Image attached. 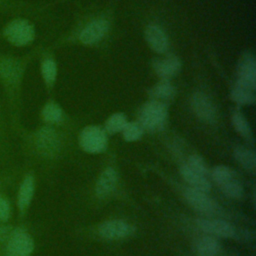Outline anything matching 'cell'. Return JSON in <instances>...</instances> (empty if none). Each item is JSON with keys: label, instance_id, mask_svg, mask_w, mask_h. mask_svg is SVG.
<instances>
[{"label": "cell", "instance_id": "6da1fadb", "mask_svg": "<svg viewBox=\"0 0 256 256\" xmlns=\"http://www.w3.org/2000/svg\"><path fill=\"white\" fill-rule=\"evenodd\" d=\"M28 65L26 56H17L0 49V89L7 105L16 107Z\"/></svg>", "mask_w": 256, "mask_h": 256}, {"label": "cell", "instance_id": "7a4b0ae2", "mask_svg": "<svg viewBox=\"0 0 256 256\" xmlns=\"http://www.w3.org/2000/svg\"><path fill=\"white\" fill-rule=\"evenodd\" d=\"M0 36L8 45L15 48H23L35 40L36 28L29 19L16 16L2 25Z\"/></svg>", "mask_w": 256, "mask_h": 256}, {"label": "cell", "instance_id": "3957f363", "mask_svg": "<svg viewBox=\"0 0 256 256\" xmlns=\"http://www.w3.org/2000/svg\"><path fill=\"white\" fill-rule=\"evenodd\" d=\"M167 118L166 106L158 101L153 100L146 103L139 114L140 126L149 131H157L163 128Z\"/></svg>", "mask_w": 256, "mask_h": 256}, {"label": "cell", "instance_id": "277c9868", "mask_svg": "<svg viewBox=\"0 0 256 256\" xmlns=\"http://www.w3.org/2000/svg\"><path fill=\"white\" fill-rule=\"evenodd\" d=\"M33 143L41 155L51 157L59 150L60 137L53 128L42 127L34 134Z\"/></svg>", "mask_w": 256, "mask_h": 256}, {"label": "cell", "instance_id": "5b68a950", "mask_svg": "<svg viewBox=\"0 0 256 256\" xmlns=\"http://www.w3.org/2000/svg\"><path fill=\"white\" fill-rule=\"evenodd\" d=\"M81 147L89 153L102 152L107 144V138L104 131L96 126L85 127L79 137Z\"/></svg>", "mask_w": 256, "mask_h": 256}, {"label": "cell", "instance_id": "8992f818", "mask_svg": "<svg viewBox=\"0 0 256 256\" xmlns=\"http://www.w3.org/2000/svg\"><path fill=\"white\" fill-rule=\"evenodd\" d=\"M33 247V240L26 232L16 231L8 242L7 252L9 256H30Z\"/></svg>", "mask_w": 256, "mask_h": 256}, {"label": "cell", "instance_id": "52a82bcc", "mask_svg": "<svg viewBox=\"0 0 256 256\" xmlns=\"http://www.w3.org/2000/svg\"><path fill=\"white\" fill-rule=\"evenodd\" d=\"M238 83L255 90L256 86V62L251 54L242 56L238 64Z\"/></svg>", "mask_w": 256, "mask_h": 256}, {"label": "cell", "instance_id": "ba28073f", "mask_svg": "<svg viewBox=\"0 0 256 256\" xmlns=\"http://www.w3.org/2000/svg\"><path fill=\"white\" fill-rule=\"evenodd\" d=\"M187 202L197 211L202 213H213L217 210L216 203L209 198L205 192L195 188H188L184 192Z\"/></svg>", "mask_w": 256, "mask_h": 256}, {"label": "cell", "instance_id": "9c48e42d", "mask_svg": "<svg viewBox=\"0 0 256 256\" xmlns=\"http://www.w3.org/2000/svg\"><path fill=\"white\" fill-rule=\"evenodd\" d=\"M109 24L104 19H97L90 22L80 33V41L84 44H94L100 41L107 33Z\"/></svg>", "mask_w": 256, "mask_h": 256}, {"label": "cell", "instance_id": "30bf717a", "mask_svg": "<svg viewBox=\"0 0 256 256\" xmlns=\"http://www.w3.org/2000/svg\"><path fill=\"white\" fill-rule=\"evenodd\" d=\"M191 106L198 118L212 122L215 119V108L210 99L203 93L197 92L193 94L191 99Z\"/></svg>", "mask_w": 256, "mask_h": 256}, {"label": "cell", "instance_id": "8fae6325", "mask_svg": "<svg viewBox=\"0 0 256 256\" xmlns=\"http://www.w3.org/2000/svg\"><path fill=\"white\" fill-rule=\"evenodd\" d=\"M131 227L123 220L114 219L103 222L99 226V233L106 239H119L130 234Z\"/></svg>", "mask_w": 256, "mask_h": 256}, {"label": "cell", "instance_id": "7c38bea8", "mask_svg": "<svg viewBox=\"0 0 256 256\" xmlns=\"http://www.w3.org/2000/svg\"><path fill=\"white\" fill-rule=\"evenodd\" d=\"M197 225L205 232L221 236V237H233L235 235L234 227L223 220L219 219H197Z\"/></svg>", "mask_w": 256, "mask_h": 256}, {"label": "cell", "instance_id": "4fadbf2b", "mask_svg": "<svg viewBox=\"0 0 256 256\" xmlns=\"http://www.w3.org/2000/svg\"><path fill=\"white\" fill-rule=\"evenodd\" d=\"M145 38L149 46L158 53H164L168 47V40L164 31L157 25H148L145 29Z\"/></svg>", "mask_w": 256, "mask_h": 256}, {"label": "cell", "instance_id": "5bb4252c", "mask_svg": "<svg viewBox=\"0 0 256 256\" xmlns=\"http://www.w3.org/2000/svg\"><path fill=\"white\" fill-rule=\"evenodd\" d=\"M153 67L156 74L160 78H162L163 80H168L179 72L181 68V63L177 57L167 56L166 58L156 60L153 63Z\"/></svg>", "mask_w": 256, "mask_h": 256}, {"label": "cell", "instance_id": "9a60e30c", "mask_svg": "<svg viewBox=\"0 0 256 256\" xmlns=\"http://www.w3.org/2000/svg\"><path fill=\"white\" fill-rule=\"evenodd\" d=\"M117 184V173L113 168H107L100 175L96 183V194L99 197H106L112 193Z\"/></svg>", "mask_w": 256, "mask_h": 256}, {"label": "cell", "instance_id": "2e32d148", "mask_svg": "<svg viewBox=\"0 0 256 256\" xmlns=\"http://www.w3.org/2000/svg\"><path fill=\"white\" fill-rule=\"evenodd\" d=\"M182 177L192 186V188L198 189L203 192H208L211 188V185L207 178L193 170H191L186 165H183L180 169Z\"/></svg>", "mask_w": 256, "mask_h": 256}, {"label": "cell", "instance_id": "e0dca14e", "mask_svg": "<svg viewBox=\"0 0 256 256\" xmlns=\"http://www.w3.org/2000/svg\"><path fill=\"white\" fill-rule=\"evenodd\" d=\"M40 73L45 85L49 88L51 87L56 79L57 75V65L52 57L46 55L40 63Z\"/></svg>", "mask_w": 256, "mask_h": 256}, {"label": "cell", "instance_id": "ac0fdd59", "mask_svg": "<svg viewBox=\"0 0 256 256\" xmlns=\"http://www.w3.org/2000/svg\"><path fill=\"white\" fill-rule=\"evenodd\" d=\"M34 193V179L32 176H26L22 181L18 192V207L24 210L30 203Z\"/></svg>", "mask_w": 256, "mask_h": 256}, {"label": "cell", "instance_id": "d6986e66", "mask_svg": "<svg viewBox=\"0 0 256 256\" xmlns=\"http://www.w3.org/2000/svg\"><path fill=\"white\" fill-rule=\"evenodd\" d=\"M196 250L199 256H215L220 250V244L215 238L204 236L197 241Z\"/></svg>", "mask_w": 256, "mask_h": 256}, {"label": "cell", "instance_id": "ffe728a7", "mask_svg": "<svg viewBox=\"0 0 256 256\" xmlns=\"http://www.w3.org/2000/svg\"><path fill=\"white\" fill-rule=\"evenodd\" d=\"M231 98L238 104H252L255 101L254 90L237 82L231 91Z\"/></svg>", "mask_w": 256, "mask_h": 256}, {"label": "cell", "instance_id": "44dd1931", "mask_svg": "<svg viewBox=\"0 0 256 256\" xmlns=\"http://www.w3.org/2000/svg\"><path fill=\"white\" fill-rule=\"evenodd\" d=\"M42 119L48 124H55L62 119V110L54 102H47L41 111Z\"/></svg>", "mask_w": 256, "mask_h": 256}, {"label": "cell", "instance_id": "7402d4cb", "mask_svg": "<svg viewBox=\"0 0 256 256\" xmlns=\"http://www.w3.org/2000/svg\"><path fill=\"white\" fill-rule=\"evenodd\" d=\"M234 157L246 169H254L256 166V156L253 150L245 147H237L234 150Z\"/></svg>", "mask_w": 256, "mask_h": 256}, {"label": "cell", "instance_id": "603a6c76", "mask_svg": "<svg viewBox=\"0 0 256 256\" xmlns=\"http://www.w3.org/2000/svg\"><path fill=\"white\" fill-rule=\"evenodd\" d=\"M151 94L157 99H169L175 94V89L168 80H162L152 87Z\"/></svg>", "mask_w": 256, "mask_h": 256}, {"label": "cell", "instance_id": "cb8c5ba5", "mask_svg": "<svg viewBox=\"0 0 256 256\" xmlns=\"http://www.w3.org/2000/svg\"><path fill=\"white\" fill-rule=\"evenodd\" d=\"M232 123L236 131L246 138L251 137L250 126L246 120V118L239 112H234L232 115Z\"/></svg>", "mask_w": 256, "mask_h": 256}, {"label": "cell", "instance_id": "d4e9b609", "mask_svg": "<svg viewBox=\"0 0 256 256\" xmlns=\"http://www.w3.org/2000/svg\"><path fill=\"white\" fill-rule=\"evenodd\" d=\"M222 192L230 197V198H240L243 195V187L241 185L240 182H238L237 180H235L234 178H232L231 180L227 181L226 183L220 185Z\"/></svg>", "mask_w": 256, "mask_h": 256}, {"label": "cell", "instance_id": "484cf974", "mask_svg": "<svg viewBox=\"0 0 256 256\" xmlns=\"http://www.w3.org/2000/svg\"><path fill=\"white\" fill-rule=\"evenodd\" d=\"M126 123V118L122 113H115L108 118L105 128L109 133H117L122 131Z\"/></svg>", "mask_w": 256, "mask_h": 256}, {"label": "cell", "instance_id": "4316f807", "mask_svg": "<svg viewBox=\"0 0 256 256\" xmlns=\"http://www.w3.org/2000/svg\"><path fill=\"white\" fill-rule=\"evenodd\" d=\"M123 136L127 141H135L142 135V127L134 122H127L122 129Z\"/></svg>", "mask_w": 256, "mask_h": 256}, {"label": "cell", "instance_id": "83f0119b", "mask_svg": "<svg viewBox=\"0 0 256 256\" xmlns=\"http://www.w3.org/2000/svg\"><path fill=\"white\" fill-rule=\"evenodd\" d=\"M212 177L220 186L233 178V172L226 166H217L212 171Z\"/></svg>", "mask_w": 256, "mask_h": 256}, {"label": "cell", "instance_id": "f1b7e54d", "mask_svg": "<svg viewBox=\"0 0 256 256\" xmlns=\"http://www.w3.org/2000/svg\"><path fill=\"white\" fill-rule=\"evenodd\" d=\"M185 165L187 167H189L191 170H193L203 176H206V174H207L206 164L199 155H191L188 158L187 164H185Z\"/></svg>", "mask_w": 256, "mask_h": 256}, {"label": "cell", "instance_id": "f546056e", "mask_svg": "<svg viewBox=\"0 0 256 256\" xmlns=\"http://www.w3.org/2000/svg\"><path fill=\"white\" fill-rule=\"evenodd\" d=\"M17 1L15 0H0V16L17 9Z\"/></svg>", "mask_w": 256, "mask_h": 256}, {"label": "cell", "instance_id": "4dcf8cb0", "mask_svg": "<svg viewBox=\"0 0 256 256\" xmlns=\"http://www.w3.org/2000/svg\"><path fill=\"white\" fill-rule=\"evenodd\" d=\"M10 216V205L9 202L3 198L0 197V220L6 221Z\"/></svg>", "mask_w": 256, "mask_h": 256}, {"label": "cell", "instance_id": "1f68e13d", "mask_svg": "<svg viewBox=\"0 0 256 256\" xmlns=\"http://www.w3.org/2000/svg\"><path fill=\"white\" fill-rule=\"evenodd\" d=\"M1 136L2 135H1V126H0V142H1Z\"/></svg>", "mask_w": 256, "mask_h": 256}]
</instances>
